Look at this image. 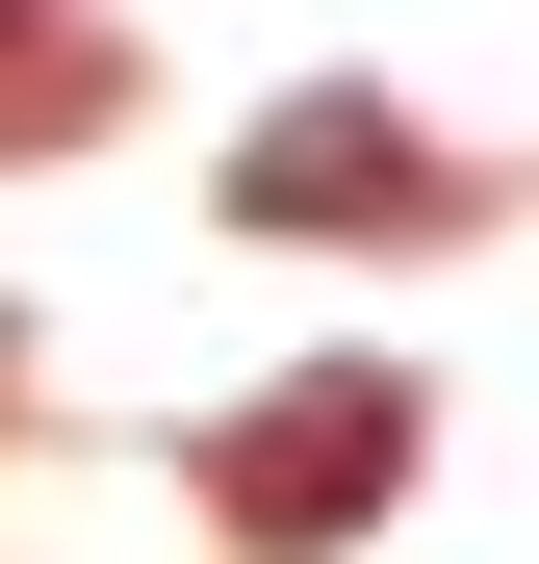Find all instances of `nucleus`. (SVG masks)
Listing matches in <instances>:
<instances>
[{"label": "nucleus", "instance_id": "obj_1", "mask_svg": "<svg viewBox=\"0 0 539 564\" xmlns=\"http://www.w3.org/2000/svg\"><path fill=\"white\" fill-rule=\"evenodd\" d=\"M206 488H231L257 539H334V513H386V488H411V386H386V359H309L283 411H231V462H206Z\"/></svg>", "mask_w": 539, "mask_h": 564}, {"label": "nucleus", "instance_id": "obj_2", "mask_svg": "<svg viewBox=\"0 0 539 564\" xmlns=\"http://www.w3.org/2000/svg\"><path fill=\"white\" fill-rule=\"evenodd\" d=\"M231 206H257V231H359V206H436V154H411L386 104H283V129L231 154Z\"/></svg>", "mask_w": 539, "mask_h": 564}]
</instances>
